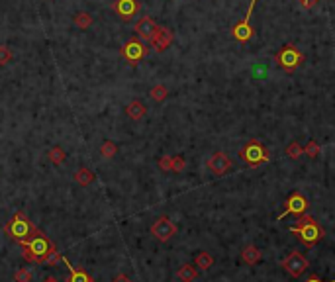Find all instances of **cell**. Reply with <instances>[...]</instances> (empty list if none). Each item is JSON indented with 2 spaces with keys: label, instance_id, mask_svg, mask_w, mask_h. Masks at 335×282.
<instances>
[{
  "label": "cell",
  "instance_id": "6da1fadb",
  "mask_svg": "<svg viewBox=\"0 0 335 282\" xmlns=\"http://www.w3.org/2000/svg\"><path fill=\"white\" fill-rule=\"evenodd\" d=\"M22 247L26 249V251L22 253L24 259H28L31 263H47V259L57 251L55 245H53V241L47 237L44 231H40V229L28 241H24Z\"/></svg>",
  "mask_w": 335,
  "mask_h": 282
},
{
  "label": "cell",
  "instance_id": "7a4b0ae2",
  "mask_svg": "<svg viewBox=\"0 0 335 282\" xmlns=\"http://www.w3.org/2000/svg\"><path fill=\"white\" fill-rule=\"evenodd\" d=\"M35 231H38V227L31 223V220H29L24 212L14 214V218L4 225V233L10 239H14L16 243H20V245H22L24 241H28Z\"/></svg>",
  "mask_w": 335,
  "mask_h": 282
},
{
  "label": "cell",
  "instance_id": "3957f363",
  "mask_svg": "<svg viewBox=\"0 0 335 282\" xmlns=\"http://www.w3.org/2000/svg\"><path fill=\"white\" fill-rule=\"evenodd\" d=\"M292 233H296V237L300 239L304 245L308 247H312V245H316L318 241L323 239V229H321L318 223L314 222V218L312 216H300V220L296 225H292L290 227Z\"/></svg>",
  "mask_w": 335,
  "mask_h": 282
},
{
  "label": "cell",
  "instance_id": "277c9868",
  "mask_svg": "<svg viewBox=\"0 0 335 282\" xmlns=\"http://www.w3.org/2000/svg\"><path fill=\"white\" fill-rule=\"evenodd\" d=\"M275 61H277V65L282 71L294 73V71L304 63V53H302L294 44H286L278 51L277 55H275Z\"/></svg>",
  "mask_w": 335,
  "mask_h": 282
},
{
  "label": "cell",
  "instance_id": "5b68a950",
  "mask_svg": "<svg viewBox=\"0 0 335 282\" xmlns=\"http://www.w3.org/2000/svg\"><path fill=\"white\" fill-rule=\"evenodd\" d=\"M239 157L249 165V167H259V165L267 163V161H271V155H269V151L265 149L259 139H251L247 141L241 151H239Z\"/></svg>",
  "mask_w": 335,
  "mask_h": 282
},
{
  "label": "cell",
  "instance_id": "8992f818",
  "mask_svg": "<svg viewBox=\"0 0 335 282\" xmlns=\"http://www.w3.org/2000/svg\"><path fill=\"white\" fill-rule=\"evenodd\" d=\"M255 4H257V0H251V4H249L247 8V14L243 16V20H239L235 26L232 28V35L235 42H239V44H247L249 39L253 37V28H251V14H253V10H255Z\"/></svg>",
  "mask_w": 335,
  "mask_h": 282
},
{
  "label": "cell",
  "instance_id": "52a82bcc",
  "mask_svg": "<svg viewBox=\"0 0 335 282\" xmlns=\"http://www.w3.org/2000/svg\"><path fill=\"white\" fill-rule=\"evenodd\" d=\"M147 53H149V47L139 37H131L130 42H126V45L122 47V57L130 65H137L141 59H145Z\"/></svg>",
  "mask_w": 335,
  "mask_h": 282
},
{
  "label": "cell",
  "instance_id": "ba28073f",
  "mask_svg": "<svg viewBox=\"0 0 335 282\" xmlns=\"http://www.w3.org/2000/svg\"><path fill=\"white\" fill-rule=\"evenodd\" d=\"M308 267H310V263H308V259L302 255V253H290L284 261H282V268L290 274L292 278H300L304 272L308 270Z\"/></svg>",
  "mask_w": 335,
  "mask_h": 282
},
{
  "label": "cell",
  "instance_id": "9c48e42d",
  "mask_svg": "<svg viewBox=\"0 0 335 282\" xmlns=\"http://www.w3.org/2000/svg\"><path fill=\"white\" fill-rule=\"evenodd\" d=\"M159 30V26L155 24V20L151 16H141L135 26H133V31L137 33V37L143 42V44H151V39L155 37V33Z\"/></svg>",
  "mask_w": 335,
  "mask_h": 282
},
{
  "label": "cell",
  "instance_id": "30bf717a",
  "mask_svg": "<svg viewBox=\"0 0 335 282\" xmlns=\"http://www.w3.org/2000/svg\"><path fill=\"white\" fill-rule=\"evenodd\" d=\"M176 233V225L167 216H161L155 220V223L151 225V235H155V239H159L161 243L169 241Z\"/></svg>",
  "mask_w": 335,
  "mask_h": 282
},
{
  "label": "cell",
  "instance_id": "8fae6325",
  "mask_svg": "<svg viewBox=\"0 0 335 282\" xmlns=\"http://www.w3.org/2000/svg\"><path fill=\"white\" fill-rule=\"evenodd\" d=\"M306 210H308L306 198L300 192H292L290 196H288V200H286V208H284V212L278 216L277 220H284V218L290 216V214H294V216H304Z\"/></svg>",
  "mask_w": 335,
  "mask_h": 282
},
{
  "label": "cell",
  "instance_id": "7c38bea8",
  "mask_svg": "<svg viewBox=\"0 0 335 282\" xmlns=\"http://www.w3.org/2000/svg\"><path fill=\"white\" fill-rule=\"evenodd\" d=\"M233 167L232 159L224 153V151H216L210 159H208V169L214 173V175H218V177H221V175H226L230 169Z\"/></svg>",
  "mask_w": 335,
  "mask_h": 282
},
{
  "label": "cell",
  "instance_id": "4fadbf2b",
  "mask_svg": "<svg viewBox=\"0 0 335 282\" xmlns=\"http://www.w3.org/2000/svg\"><path fill=\"white\" fill-rule=\"evenodd\" d=\"M175 42V33L171 28H167V26H159V30L155 33V37L151 39V47H153V51L155 53H163L167 47H171V44Z\"/></svg>",
  "mask_w": 335,
  "mask_h": 282
},
{
  "label": "cell",
  "instance_id": "5bb4252c",
  "mask_svg": "<svg viewBox=\"0 0 335 282\" xmlns=\"http://www.w3.org/2000/svg\"><path fill=\"white\" fill-rule=\"evenodd\" d=\"M139 8H141V4L137 0H118L116 4H114V10H116L118 16L124 22H131L137 16Z\"/></svg>",
  "mask_w": 335,
  "mask_h": 282
},
{
  "label": "cell",
  "instance_id": "9a60e30c",
  "mask_svg": "<svg viewBox=\"0 0 335 282\" xmlns=\"http://www.w3.org/2000/svg\"><path fill=\"white\" fill-rule=\"evenodd\" d=\"M63 263H65L67 268H69V280L67 282H94V278H92L88 272H85L83 268H75L65 257H63Z\"/></svg>",
  "mask_w": 335,
  "mask_h": 282
},
{
  "label": "cell",
  "instance_id": "2e32d148",
  "mask_svg": "<svg viewBox=\"0 0 335 282\" xmlns=\"http://www.w3.org/2000/svg\"><path fill=\"white\" fill-rule=\"evenodd\" d=\"M126 114H128L131 119L137 122V119H141L147 114V106L143 104V102H139V100H133V102H130V104L126 106Z\"/></svg>",
  "mask_w": 335,
  "mask_h": 282
},
{
  "label": "cell",
  "instance_id": "e0dca14e",
  "mask_svg": "<svg viewBox=\"0 0 335 282\" xmlns=\"http://www.w3.org/2000/svg\"><path fill=\"white\" fill-rule=\"evenodd\" d=\"M194 267H198L200 270L212 268L214 267V257L208 251H198L196 253V259H194Z\"/></svg>",
  "mask_w": 335,
  "mask_h": 282
},
{
  "label": "cell",
  "instance_id": "ac0fdd59",
  "mask_svg": "<svg viewBox=\"0 0 335 282\" xmlns=\"http://www.w3.org/2000/svg\"><path fill=\"white\" fill-rule=\"evenodd\" d=\"M241 257H243V261H245L247 265H257V263L261 261L263 255L255 245H247V247L241 251Z\"/></svg>",
  "mask_w": 335,
  "mask_h": 282
},
{
  "label": "cell",
  "instance_id": "d6986e66",
  "mask_svg": "<svg viewBox=\"0 0 335 282\" xmlns=\"http://www.w3.org/2000/svg\"><path fill=\"white\" fill-rule=\"evenodd\" d=\"M176 276H178V280L180 282H192V280H196L198 270H196V267H192V265L187 263V265H182V267L178 268Z\"/></svg>",
  "mask_w": 335,
  "mask_h": 282
},
{
  "label": "cell",
  "instance_id": "ffe728a7",
  "mask_svg": "<svg viewBox=\"0 0 335 282\" xmlns=\"http://www.w3.org/2000/svg\"><path fill=\"white\" fill-rule=\"evenodd\" d=\"M94 173L90 171V169H87V167H81L77 173H75V180L81 184V186H88V184H92L94 182Z\"/></svg>",
  "mask_w": 335,
  "mask_h": 282
},
{
  "label": "cell",
  "instance_id": "44dd1931",
  "mask_svg": "<svg viewBox=\"0 0 335 282\" xmlns=\"http://www.w3.org/2000/svg\"><path fill=\"white\" fill-rule=\"evenodd\" d=\"M149 96L155 100V102H163L167 96H169V89L165 85H155L153 89L149 90Z\"/></svg>",
  "mask_w": 335,
  "mask_h": 282
},
{
  "label": "cell",
  "instance_id": "7402d4cb",
  "mask_svg": "<svg viewBox=\"0 0 335 282\" xmlns=\"http://www.w3.org/2000/svg\"><path fill=\"white\" fill-rule=\"evenodd\" d=\"M286 155L290 157L292 161H296V159H300V157L304 155V147H302L298 141H290V143L286 145Z\"/></svg>",
  "mask_w": 335,
  "mask_h": 282
},
{
  "label": "cell",
  "instance_id": "603a6c76",
  "mask_svg": "<svg viewBox=\"0 0 335 282\" xmlns=\"http://www.w3.org/2000/svg\"><path fill=\"white\" fill-rule=\"evenodd\" d=\"M320 153H321V147H320V143L318 141H308L306 143V147H304V155H306L308 159H318L320 157Z\"/></svg>",
  "mask_w": 335,
  "mask_h": 282
},
{
  "label": "cell",
  "instance_id": "cb8c5ba5",
  "mask_svg": "<svg viewBox=\"0 0 335 282\" xmlns=\"http://www.w3.org/2000/svg\"><path fill=\"white\" fill-rule=\"evenodd\" d=\"M47 157H49V161H51L53 165H61L63 161H65V157H67V155H65V151H63V149L57 145V147L49 149Z\"/></svg>",
  "mask_w": 335,
  "mask_h": 282
},
{
  "label": "cell",
  "instance_id": "d4e9b609",
  "mask_svg": "<svg viewBox=\"0 0 335 282\" xmlns=\"http://www.w3.org/2000/svg\"><path fill=\"white\" fill-rule=\"evenodd\" d=\"M116 153H118V147L114 141H104L102 147H100V155H102L104 159H112Z\"/></svg>",
  "mask_w": 335,
  "mask_h": 282
},
{
  "label": "cell",
  "instance_id": "484cf974",
  "mask_svg": "<svg viewBox=\"0 0 335 282\" xmlns=\"http://www.w3.org/2000/svg\"><path fill=\"white\" fill-rule=\"evenodd\" d=\"M75 24L79 26V28H88L90 24H92V18H90V14H87V12H81V14L75 16Z\"/></svg>",
  "mask_w": 335,
  "mask_h": 282
},
{
  "label": "cell",
  "instance_id": "4316f807",
  "mask_svg": "<svg viewBox=\"0 0 335 282\" xmlns=\"http://www.w3.org/2000/svg\"><path fill=\"white\" fill-rule=\"evenodd\" d=\"M31 278H33V274H31V270H28V268H20V270H16L14 274L16 282H31Z\"/></svg>",
  "mask_w": 335,
  "mask_h": 282
},
{
  "label": "cell",
  "instance_id": "83f0119b",
  "mask_svg": "<svg viewBox=\"0 0 335 282\" xmlns=\"http://www.w3.org/2000/svg\"><path fill=\"white\" fill-rule=\"evenodd\" d=\"M184 169H187V161H184V157H180V155L173 157V167H171V173H182Z\"/></svg>",
  "mask_w": 335,
  "mask_h": 282
},
{
  "label": "cell",
  "instance_id": "f1b7e54d",
  "mask_svg": "<svg viewBox=\"0 0 335 282\" xmlns=\"http://www.w3.org/2000/svg\"><path fill=\"white\" fill-rule=\"evenodd\" d=\"M157 167H159L161 171H165V173H171V167H173V155H165V157H161Z\"/></svg>",
  "mask_w": 335,
  "mask_h": 282
},
{
  "label": "cell",
  "instance_id": "f546056e",
  "mask_svg": "<svg viewBox=\"0 0 335 282\" xmlns=\"http://www.w3.org/2000/svg\"><path fill=\"white\" fill-rule=\"evenodd\" d=\"M10 59H12V53H10V49L2 45V47H0V65H6V63H8Z\"/></svg>",
  "mask_w": 335,
  "mask_h": 282
},
{
  "label": "cell",
  "instance_id": "4dcf8cb0",
  "mask_svg": "<svg viewBox=\"0 0 335 282\" xmlns=\"http://www.w3.org/2000/svg\"><path fill=\"white\" fill-rule=\"evenodd\" d=\"M296 2H298V4H300L304 10H310V8H314V6H316L320 0H296Z\"/></svg>",
  "mask_w": 335,
  "mask_h": 282
},
{
  "label": "cell",
  "instance_id": "1f68e13d",
  "mask_svg": "<svg viewBox=\"0 0 335 282\" xmlns=\"http://www.w3.org/2000/svg\"><path fill=\"white\" fill-rule=\"evenodd\" d=\"M59 261H63V257L59 255V251H55L51 257H49V259H47V263H49V265H57Z\"/></svg>",
  "mask_w": 335,
  "mask_h": 282
},
{
  "label": "cell",
  "instance_id": "d6a6232c",
  "mask_svg": "<svg viewBox=\"0 0 335 282\" xmlns=\"http://www.w3.org/2000/svg\"><path fill=\"white\" fill-rule=\"evenodd\" d=\"M112 282H131L130 276H126V274H118V276H114V280Z\"/></svg>",
  "mask_w": 335,
  "mask_h": 282
},
{
  "label": "cell",
  "instance_id": "836d02e7",
  "mask_svg": "<svg viewBox=\"0 0 335 282\" xmlns=\"http://www.w3.org/2000/svg\"><path fill=\"white\" fill-rule=\"evenodd\" d=\"M306 282H323V280H320V278H318V276H310V278H308Z\"/></svg>",
  "mask_w": 335,
  "mask_h": 282
},
{
  "label": "cell",
  "instance_id": "e575fe53",
  "mask_svg": "<svg viewBox=\"0 0 335 282\" xmlns=\"http://www.w3.org/2000/svg\"><path fill=\"white\" fill-rule=\"evenodd\" d=\"M45 282H57V280H55L53 276H49V278H45Z\"/></svg>",
  "mask_w": 335,
  "mask_h": 282
}]
</instances>
